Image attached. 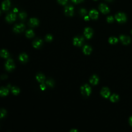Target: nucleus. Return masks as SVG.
I'll return each instance as SVG.
<instances>
[{"label":"nucleus","instance_id":"obj_1","mask_svg":"<svg viewBox=\"0 0 132 132\" xmlns=\"http://www.w3.org/2000/svg\"><path fill=\"white\" fill-rule=\"evenodd\" d=\"M80 90L83 96L86 97L89 96L91 92V87L88 84H85L80 87Z\"/></svg>","mask_w":132,"mask_h":132},{"label":"nucleus","instance_id":"obj_2","mask_svg":"<svg viewBox=\"0 0 132 132\" xmlns=\"http://www.w3.org/2000/svg\"><path fill=\"white\" fill-rule=\"evenodd\" d=\"M5 66L6 69L8 71H11L15 68V65H14L13 61L11 59H9L7 61Z\"/></svg>","mask_w":132,"mask_h":132},{"label":"nucleus","instance_id":"obj_3","mask_svg":"<svg viewBox=\"0 0 132 132\" xmlns=\"http://www.w3.org/2000/svg\"><path fill=\"white\" fill-rule=\"evenodd\" d=\"M115 18L119 23H121L125 22L127 20V17L126 14L121 12L117 13L115 16Z\"/></svg>","mask_w":132,"mask_h":132},{"label":"nucleus","instance_id":"obj_4","mask_svg":"<svg viewBox=\"0 0 132 132\" xmlns=\"http://www.w3.org/2000/svg\"><path fill=\"white\" fill-rule=\"evenodd\" d=\"M25 28V26L24 24L23 23H20L18 24H16L14 25L13 31L14 32H15L16 33H20L22 32Z\"/></svg>","mask_w":132,"mask_h":132},{"label":"nucleus","instance_id":"obj_5","mask_svg":"<svg viewBox=\"0 0 132 132\" xmlns=\"http://www.w3.org/2000/svg\"><path fill=\"white\" fill-rule=\"evenodd\" d=\"M84 40V38L82 37H76L74 38V39H73V45L77 47L82 46L83 44Z\"/></svg>","mask_w":132,"mask_h":132},{"label":"nucleus","instance_id":"obj_6","mask_svg":"<svg viewBox=\"0 0 132 132\" xmlns=\"http://www.w3.org/2000/svg\"><path fill=\"white\" fill-rule=\"evenodd\" d=\"M65 13L67 16L71 17L74 14V8L71 5L67 6L65 8Z\"/></svg>","mask_w":132,"mask_h":132},{"label":"nucleus","instance_id":"obj_7","mask_svg":"<svg viewBox=\"0 0 132 132\" xmlns=\"http://www.w3.org/2000/svg\"><path fill=\"white\" fill-rule=\"evenodd\" d=\"M84 34L87 39H90L93 36V30L90 27H87L85 29Z\"/></svg>","mask_w":132,"mask_h":132},{"label":"nucleus","instance_id":"obj_8","mask_svg":"<svg viewBox=\"0 0 132 132\" xmlns=\"http://www.w3.org/2000/svg\"><path fill=\"white\" fill-rule=\"evenodd\" d=\"M16 13H10L8 14H7L6 17V20L7 22L11 23L16 20Z\"/></svg>","mask_w":132,"mask_h":132},{"label":"nucleus","instance_id":"obj_9","mask_svg":"<svg viewBox=\"0 0 132 132\" xmlns=\"http://www.w3.org/2000/svg\"><path fill=\"white\" fill-rule=\"evenodd\" d=\"M101 94L104 98H108L111 94V92L107 87H104L101 91Z\"/></svg>","mask_w":132,"mask_h":132},{"label":"nucleus","instance_id":"obj_10","mask_svg":"<svg viewBox=\"0 0 132 132\" xmlns=\"http://www.w3.org/2000/svg\"><path fill=\"white\" fill-rule=\"evenodd\" d=\"M99 8L100 11L104 14L108 13L110 11L108 7L104 4H101L99 7Z\"/></svg>","mask_w":132,"mask_h":132},{"label":"nucleus","instance_id":"obj_11","mask_svg":"<svg viewBox=\"0 0 132 132\" xmlns=\"http://www.w3.org/2000/svg\"><path fill=\"white\" fill-rule=\"evenodd\" d=\"M120 40L123 45H127L131 42V38L128 36L122 35L120 37Z\"/></svg>","mask_w":132,"mask_h":132},{"label":"nucleus","instance_id":"obj_12","mask_svg":"<svg viewBox=\"0 0 132 132\" xmlns=\"http://www.w3.org/2000/svg\"><path fill=\"white\" fill-rule=\"evenodd\" d=\"M10 2L9 0H5L2 4V8L4 11L8 10L10 7Z\"/></svg>","mask_w":132,"mask_h":132},{"label":"nucleus","instance_id":"obj_13","mask_svg":"<svg viewBox=\"0 0 132 132\" xmlns=\"http://www.w3.org/2000/svg\"><path fill=\"white\" fill-rule=\"evenodd\" d=\"M43 44L42 40L40 39H37L35 40L33 42V46L36 49L40 48Z\"/></svg>","mask_w":132,"mask_h":132},{"label":"nucleus","instance_id":"obj_14","mask_svg":"<svg viewBox=\"0 0 132 132\" xmlns=\"http://www.w3.org/2000/svg\"><path fill=\"white\" fill-rule=\"evenodd\" d=\"M39 20L36 18H31L29 21L28 24L31 27H36L39 25Z\"/></svg>","mask_w":132,"mask_h":132},{"label":"nucleus","instance_id":"obj_15","mask_svg":"<svg viewBox=\"0 0 132 132\" xmlns=\"http://www.w3.org/2000/svg\"><path fill=\"white\" fill-rule=\"evenodd\" d=\"M89 17L91 18L93 20H96L99 17V13L98 12L94 9H92L89 12Z\"/></svg>","mask_w":132,"mask_h":132},{"label":"nucleus","instance_id":"obj_16","mask_svg":"<svg viewBox=\"0 0 132 132\" xmlns=\"http://www.w3.org/2000/svg\"><path fill=\"white\" fill-rule=\"evenodd\" d=\"M90 83L93 85H96L98 84L99 79V77L96 75H92L90 78Z\"/></svg>","mask_w":132,"mask_h":132},{"label":"nucleus","instance_id":"obj_17","mask_svg":"<svg viewBox=\"0 0 132 132\" xmlns=\"http://www.w3.org/2000/svg\"><path fill=\"white\" fill-rule=\"evenodd\" d=\"M83 51L85 55H90L92 52V48L88 45H86L83 47Z\"/></svg>","mask_w":132,"mask_h":132},{"label":"nucleus","instance_id":"obj_18","mask_svg":"<svg viewBox=\"0 0 132 132\" xmlns=\"http://www.w3.org/2000/svg\"><path fill=\"white\" fill-rule=\"evenodd\" d=\"M36 79L37 80V81L41 83H42L45 82V78H46L45 76L43 74H42V73H39V74H38L36 75Z\"/></svg>","mask_w":132,"mask_h":132},{"label":"nucleus","instance_id":"obj_19","mask_svg":"<svg viewBox=\"0 0 132 132\" xmlns=\"http://www.w3.org/2000/svg\"><path fill=\"white\" fill-rule=\"evenodd\" d=\"M8 93H9L8 88H4V87L1 88V91H0V94H1V97L6 96L8 95Z\"/></svg>","mask_w":132,"mask_h":132},{"label":"nucleus","instance_id":"obj_20","mask_svg":"<svg viewBox=\"0 0 132 132\" xmlns=\"http://www.w3.org/2000/svg\"><path fill=\"white\" fill-rule=\"evenodd\" d=\"M19 60L22 63H26L28 60V56L25 53H22L19 56Z\"/></svg>","mask_w":132,"mask_h":132},{"label":"nucleus","instance_id":"obj_21","mask_svg":"<svg viewBox=\"0 0 132 132\" xmlns=\"http://www.w3.org/2000/svg\"><path fill=\"white\" fill-rule=\"evenodd\" d=\"M119 97L118 95L116 94H113L110 97V100L112 102H116L119 100Z\"/></svg>","mask_w":132,"mask_h":132},{"label":"nucleus","instance_id":"obj_22","mask_svg":"<svg viewBox=\"0 0 132 132\" xmlns=\"http://www.w3.org/2000/svg\"><path fill=\"white\" fill-rule=\"evenodd\" d=\"M25 35H26V36L27 37V38H32L34 36L35 34H34V32L33 30H28L26 31Z\"/></svg>","mask_w":132,"mask_h":132},{"label":"nucleus","instance_id":"obj_23","mask_svg":"<svg viewBox=\"0 0 132 132\" xmlns=\"http://www.w3.org/2000/svg\"><path fill=\"white\" fill-rule=\"evenodd\" d=\"M11 92L12 93L14 94V95H18L20 92V90L19 88L17 87H12L11 88Z\"/></svg>","mask_w":132,"mask_h":132},{"label":"nucleus","instance_id":"obj_24","mask_svg":"<svg viewBox=\"0 0 132 132\" xmlns=\"http://www.w3.org/2000/svg\"><path fill=\"white\" fill-rule=\"evenodd\" d=\"M1 56L4 58H7L9 57V53L6 50L3 49L1 51Z\"/></svg>","mask_w":132,"mask_h":132},{"label":"nucleus","instance_id":"obj_25","mask_svg":"<svg viewBox=\"0 0 132 132\" xmlns=\"http://www.w3.org/2000/svg\"><path fill=\"white\" fill-rule=\"evenodd\" d=\"M108 41L111 44H112V45H114V44H116V43H117V42H118V40L117 38L114 37H111V38H109Z\"/></svg>","mask_w":132,"mask_h":132},{"label":"nucleus","instance_id":"obj_26","mask_svg":"<svg viewBox=\"0 0 132 132\" xmlns=\"http://www.w3.org/2000/svg\"><path fill=\"white\" fill-rule=\"evenodd\" d=\"M19 18L22 20H24L25 19V18L27 17V14L25 12H21V13H19Z\"/></svg>","mask_w":132,"mask_h":132},{"label":"nucleus","instance_id":"obj_27","mask_svg":"<svg viewBox=\"0 0 132 132\" xmlns=\"http://www.w3.org/2000/svg\"><path fill=\"white\" fill-rule=\"evenodd\" d=\"M46 84L51 87H53L54 85V82L52 79H49L46 81Z\"/></svg>","mask_w":132,"mask_h":132},{"label":"nucleus","instance_id":"obj_28","mask_svg":"<svg viewBox=\"0 0 132 132\" xmlns=\"http://www.w3.org/2000/svg\"><path fill=\"white\" fill-rule=\"evenodd\" d=\"M79 13L82 16H85L86 14H87V10L84 8H82L80 9Z\"/></svg>","mask_w":132,"mask_h":132},{"label":"nucleus","instance_id":"obj_29","mask_svg":"<svg viewBox=\"0 0 132 132\" xmlns=\"http://www.w3.org/2000/svg\"><path fill=\"white\" fill-rule=\"evenodd\" d=\"M53 40V37L52 35H51L50 34L47 35L46 37V40L47 42H51Z\"/></svg>","mask_w":132,"mask_h":132},{"label":"nucleus","instance_id":"obj_30","mask_svg":"<svg viewBox=\"0 0 132 132\" xmlns=\"http://www.w3.org/2000/svg\"><path fill=\"white\" fill-rule=\"evenodd\" d=\"M6 113H7V112L5 109H2L1 110V118H3V117H4L5 116V115H6Z\"/></svg>","mask_w":132,"mask_h":132},{"label":"nucleus","instance_id":"obj_31","mask_svg":"<svg viewBox=\"0 0 132 132\" xmlns=\"http://www.w3.org/2000/svg\"><path fill=\"white\" fill-rule=\"evenodd\" d=\"M57 1L60 4L65 5V4H67V3L68 2V0H57Z\"/></svg>","mask_w":132,"mask_h":132},{"label":"nucleus","instance_id":"obj_32","mask_svg":"<svg viewBox=\"0 0 132 132\" xmlns=\"http://www.w3.org/2000/svg\"><path fill=\"white\" fill-rule=\"evenodd\" d=\"M114 20V18L112 16H109L107 18V21L108 23H112Z\"/></svg>","mask_w":132,"mask_h":132},{"label":"nucleus","instance_id":"obj_33","mask_svg":"<svg viewBox=\"0 0 132 132\" xmlns=\"http://www.w3.org/2000/svg\"><path fill=\"white\" fill-rule=\"evenodd\" d=\"M40 89H41V90L43 91V90H46V85L45 84H44L43 83H41L40 85Z\"/></svg>","mask_w":132,"mask_h":132},{"label":"nucleus","instance_id":"obj_34","mask_svg":"<svg viewBox=\"0 0 132 132\" xmlns=\"http://www.w3.org/2000/svg\"><path fill=\"white\" fill-rule=\"evenodd\" d=\"M72 2H73L75 4H78V3H81L82 2H83L84 0H71Z\"/></svg>","mask_w":132,"mask_h":132},{"label":"nucleus","instance_id":"obj_35","mask_svg":"<svg viewBox=\"0 0 132 132\" xmlns=\"http://www.w3.org/2000/svg\"><path fill=\"white\" fill-rule=\"evenodd\" d=\"M89 17H89V16H85V17H84V20H85V21H89Z\"/></svg>","mask_w":132,"mask_h":132},{"label":"nucleus","instance_id":"obj_36","mask_svg":"<svg viewBox=\"0 0 132 132\" xmlns=\"http://www.w3.org/2000/svg\"><path fill=\"white\" fill-rule=\"evenodd\" d=\"M129 123L130 124V125L132 127V116L129 119Z\"/></svg>","mask_w":132,"mask_h":132},{"label":"nucleus","instance_id":"obj_37","mask_svg":"<svg viewBox=\"0 0 132 132\" xmlns=\"http://www.w3.org/2000/svg\"><path fill=\"white\" fill-rule=\"evenodd\" d=\"M70 132H78V131H77V130H76V129H72V130H71L70 131Z\"/></svg>","mask_w":132,"mask_h":132},{"label":"nucleus","instance_id":"obj_38","mask_svg":"<svg viewBox=\"0 0 132 132\" xmlns=\"http://www.w3.org/2000/svg\"><path fill=\"white\" fill-rule=\"evenodd\" d=\"M18 11V9L17 8H14V9H13V12L16 13V12H17Z\"/></svg>","mask_w":132,"mask_h":132},{"label":"nucleus","instance_id":"obj_39","mask_svg":"<svg viewBox=\"0 0 132 132\" xmlns=\"http://www.w3.org/2000/svg\"><path fill=\"white\" fill-rule=\"evenodd\" d=\"M106 1H107L108 2H111V1H113V0H106Z\"/></svg>","mask_w":132,"mask_h":132},{"label":"nucleus","instance_id":"obj_40","mask_svg":"<svg viewBox=\"0 0 132 132\" xmlns=\"http://www.w3.org/2000/svg\"><path fill=\"white\" fill-rule=\"evenodd\" d=\"M131 33H132V32H131Z\"/></svg>","mask_w":132,"mask_h":132},{"label":"nucleus","instance_id":"obj_41","mask_svg":"<svg viewBox=\"0 0 132 132\" xmlns=\"http://www.w3.org/2000/svg\"><path fill=\"white\" fill-rule=\"evenodd\" d=\"M95 1H97V0H95Z\"/></svg>","mask_w":132,"mask_h":132}]
</instances>
